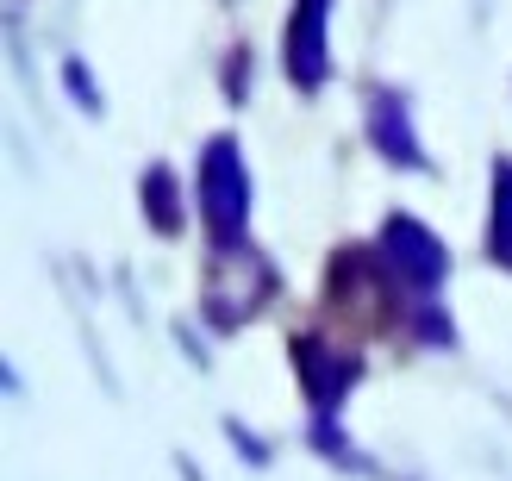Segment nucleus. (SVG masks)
I'll return each instance as SVG.
<instances>
[]
</instances>
